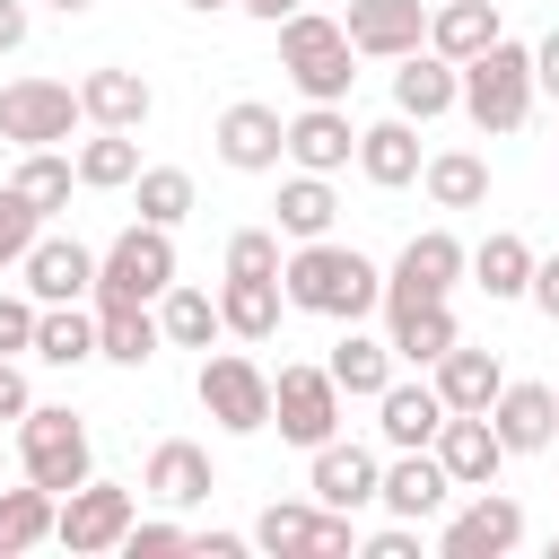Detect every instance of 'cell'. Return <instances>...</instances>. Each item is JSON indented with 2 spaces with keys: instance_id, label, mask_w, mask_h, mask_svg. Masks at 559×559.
I'll list each match as a JSON object with an SVG mask.
<instances>
[{
  "instance_id": "obj_1",
  "label": "cell",
  "mask_w": 559,
  "mask_h": 559,
  "mask_svg": "<svg viewBox=\"0 0 559 559\" xmlns=\"http://www.w3.org/2000/svg\"><path fill=\"white\" fill-rule=\"evenodd\" d=\"M280 288H288V306H297V314H323V323H367V314L384 306V271H376L358 245H332V236L288 245Z\"/></svg>"
},
{
  "instance_id": "obj_2",
  "label": "cell",
  "mask_w": 559,
  "mask_h": 559,
  "mask_svg": "<svg viewBox=\"0 0 559 559\" xmlns=\"http://www.w3.org/2000/svg\"><path fill=\"white\" fill-rule=\"evenodd\" d=\"M533 96H542V79H533V44L498 35L489 52L463 61V122H472L480 140H515V131L533 122Z\"/></svg>"
},
{
  "instance_id": "obj_3",
  "label": "cell",
  "mask_w": 559,
  "mask_h": 559,
  "mask_svg": "<svg viewBox=\"0 0 559 559\" xmlns=\"http://www.w3.org/2000/svg\"><path fill=\"white\" fill-rule=\"evenodd\" d=\"M358 61V44H349V26L341 17H323V9H297V17H280V70L297 79V96L306 105H349V70Z\"/></svg>"
},
{
  "instance_id": "obj_4",
  "label": "cell",
  "mask_w": 559,
  "mask_h": 559,
  "mask_svg": "<svg viewBox=\"0 0 559 559\" xmlns=\"http://www.w3.org/2000/svg\"><path fill=\"white\" fill-rule=\"evenodd\" d=\"M17 472L44 480L52 498H70L79 480H96V445H87V419L70 402H35L17 419Z\"/></svg>"
},
{
  "instance_id": "obj_5",
  "label": "cell",
  "mask_w": 559,
  "mask_h": 559,
  "mask_svg": "<svg viewBox=\"0 0 559 559\" xmlns=\"http://www.w3.org/2000/svg\"><path fill=\"white\" fill-rule=\"evenodd\" d=\"M175 288V227L131 218L105 253H96V306H157Z\"/></svg>"
},
{
  "instance_id": "obj_6",
  "label": "cell",
  "mask_w": 559,
  "mask_h": 559,
  "mask_svg": "<svg viewBox=\"0 0 559 559\" xmlns=\"http://www.w3.org/2000/svg\"><path fill=\"white\" fill-rule=\"evenodd\" d=\"M192 393H201V411H210L227 437H262V428H271V376H262V358H245V349H201Z\"/></svg>"
},
{
  "instance_id": "obj_7",
  "label": "cell",
  "mask_w": 559,
  "mask_h": 559,
  "mask_svg": "<svg viewBox=\"0 0 559 559\" xmlns=\"http://www.w3.org/2000/svg\"><path fill=\"white\" fill-rule=\"evenodd\" d=\"M79 122H87V105L70 79H9L0 87V140L9 148H61Z\"/></svg>"
},
{
  "instance_id": "obj_8",
  "label": "cell",
  "mask_w": 559,
  "mask_h": 559,
  "mask_svg": "<svg viewBox=\"0 0 559 559\" xmlns=\"http://www.w3.org/2000/svg\"><path fill=\"white\" fill-rule=\"evenodd\" d=\"M472 271V245L454 236V227H419L402 253H393V271H384V306H428V297H454V280Z\"/></svg>"
},
{
  "instance_id": "obj_9",
  "label": "cell",
  "mask_w": 559,
  "mask_h": 559,
  "mask_svg": "<svg viewBox=\"0 0 559 559\" xmlns=\"http://www.w3.org/2000/svg\"><path fill=\"white\" fill-rule=\"evenodd\" d=\"M341 384H332V367H280L271 376V428L288 437V445H323V437H341Z\"/></svg>"
},
{
  "instance_id": "obj_10",
  "label": "cell",
  "mask_w": 559,
  "mask_h": 559,
  "mask_svg": "<svg viewBox=\"0 0 559 559\" xmlns=\"http://www.w3.org/2000/svg\"><path fill=\"white\" fill-rule=\"evenodd\" d=\"M131 515H140V498H131L122 480H79V489L61 498V524H52V542H61L70 559H105V550H122Z\"/></svg>"
},
{
  "instance_id": "obj_11",
  "label": "cell",
  "mask_w": 559,
  "mask_h": 559,
  "mask_svg": "<svg viewBox=\"0 0 559 559\" xmlns=\"http://www.w3.org/2000/svg\"><path fill=\"white\" fill-rule=\"evenodd\" d=\"M437 550H445V559H507V550H524V507L489 480V489H472V498L437 524Z\"/></svg>"
},
{
  "instance_id": "obj_12",
  "label": "cell",
  "mask_w": 559,
  "mask_h": 559,
  "mask_svg": "<svg viewBox=\"0 0 559 559\" xmlns=\"http://www.w3.org/2000/svg\"><path fill=\"white\" fill-rule=\"evenodd\" d=\"M210 148H218V166H236V175H280V157H288V122H280V105L236 96V105L218 114Z\"/></svg>"
},
{
  "instance_id": "obj_13",
  "label": "cell",
  "mask_w": 559,
  "mask_h": 559,
  "mask_svg": "<svg viewBox=\"0 0 559 559\" xmlns=\"http://www.w3.org/2000/svg\"><path fill=\"white\" fill-rule=\"evenodd\" d=\"M376 507H384V515H402V524H428V515H445V507H454V480H445L437 445H393Z\"/></svg>"
},
{
  "instance_id": "obj_14",
  "label": "cell",
  "mask_w": 559,
  "mask_h": 559,
  "mask_svg": "<svg viewBox=\"0 0 559 559\" xmlns=\"http://www.w3.org/2000/svg\"><path fill=\"white\" fill-rule=\"evenodd\" d=\"M306 489H314L323 507L358 515V507H376V489H384V463H376V445L323 437V445H314V463H306Z\"/></svg>"
},
{
  "instance_id": "obj_15",
  "label": "cell",
  "mask_w": 559,
  "mask_h": 559,
  "mask_svg": "<svg viewBox=\"0 0 559 559\" xmlns=\"http://www.w3.org/2000/svg\"><path fill=\"white\" fill-rule=\"evenodd\" d=\"M437 463H445L454 489H489V480L507 472V437L489 428V411H445V428H437Z\"/></svg>"
},
{
  "instance_id": "obj_16",
  "label": "cell",
  "mask_w": 559,
  "mask_h": 559,
  "mask_svg": "<svg viewBox=\"0 0 559 559\" xmlns=\"http://www.w3.org/2000/svg\"><path fill=\"white\" fill-rule=\"evenodd\" d=\"M341 26L358 44V61H402L428 44V0H349Z\"/></svg>"
},
{
  "instance_id": "obj_17",
  "label": "cell",
  "mask_w": 559,
  "mask_h": 559,
  "mask_svg": "<svg viewBox=\"0 0 559 559\" xmlns=\"http://www.w3.org/2000/svg\"><path fill=\"white\" fill-rule=\"evenodd\" d=\"M393 114H411V122H437V114H463V61H445V52H402L393 61Z\"/></svg>"
},
{
  "instance_id": "obj_18",
  "label": "cell",
  "mask_w": 559,
  "mask_h": 559,
  "mask_svg": "<svg viewBox=\"0 0 559 559\" xmlns=\"http://www.w3.org/2000/svg\"><path fill=\"white\" fill-rule=\"evenodd\" d=\"M288 166H306V175L358 166V122H349V105H297V114H288Z\"/></svg>"
},
{
  "instance_id": "obj_19",
  "label": "cell",
  "mask_w": 559,
  "mask_h": 559,
  "mask_svg": "<svg viewBox=\"0 0 559 559\" xmlns=\"http://www.w3.org/2000/svg\"><path fill=\"white\" fill-rule=\"evenodd\" d=\"M26 297L35 306H70V297H96V253L79 236H35V253L17 262Z\"/></svg>"
},
{
  "instance_id": "obj_20",
  "label": "cell",
  "mask_w": 559,
  "mask_h": 559,
  "mask_svg": "<svg viewBox=\"0 0 559 559\" xmlns=\"http://www.w3.org/2000/svg\"><path fill=\"white\" fill-rule=\"evenodd\" d=\"M140 489H148L157 507H201V498L218 489V463H210V445H192V437H157L148 463H140Z\"/></svg>"
},
{
  "instance_id": "obj_21",
  "label": "cell",
  "mask_w": 559,
  "mask_h": 559,
  "mask_svg": "<svg viewBox=\"0 0 559 559\" xmlns=\"http://www.w3.org/2000/svg\"><path fill=\"white\" fill-rule=\"evenodd\" d=\"M419 166H428V148H419V122H411V114H384V122L358 131V175H367L376 192L419 183Z\"/></svg>"
},
{
  "instance_id": "obj_22",
  "label": "cell",
  "mask_w": 559,
  "mask_h": 559,
  "mask_svg": "<svg viewBox=\"0 0 559 559\" xmlns=\"http://www.w3.org/2000/svg\"><path fill=\"white\" fill-rule=\"evenodd\" d=\"M489 428L507 437V454H542L550 437H559V384H498V402H489Z\"/></svg>"
},
{
  "instance_id": "obj_23",
  "label": "cell",
  "mask_w": 559,
  "mask_h": 559,
  "mask_svg": "<svg viewBox=\"0 0 559 559\" xmlns=\"http://www.w3.org/2000/svg\"><path fill=\"white\" fill-rule=\"evenodd\" d=\"M79 105H87V122H96V131H140V122L157 114L148 79H140V70H122V61H96V70L79 79Z\"/></svg>"
},
{
  "instance_id": "obj_24",
  "label": "cell",
  "mask_w": 559,
  "mask_h": 559,
  "mask_svg": "<svg viewBox=\"0 0 559 559\" xmlns=\"http://www.w3.org/2000/svg\"><path fill=\"white\" fill-rule=\"evenodd\" d=\"M280 306H288V288L262 280V271H227V280H218V323H227V341H245V349H262V341L280 332Z\"/></svg>"
},
{
  "instance_id": "obj_25",
  "label": "cell",
  "mask_w": 559,
  "mask_h": 559,
  "mask_svg": "<svg viewBox=\"0 0 559 559\" xmlns=\"http://www.w3.org/2000/svg\"><path fill=\"white\" fill-rule=\"evenodd\" d=\"M533 245L515 236V227H489L480 245H472V288L489 297V306H515V297H533Z\"/></svg>"
},
{
  "instance_id": "obj_26",
  "label": "cell",
  "mask_w": 559,
  "mask_h": 559,
  "mask_svg": "<svg viewBox=\"0 0 559 559\" xmlns=\"http://www.w3.org/2000/svg\"><path fill=\"white\" fill-rule=\"evenodd\" d=\"M384 341H393V358H402V367H437L463 332H454V306H445V297H428V306H384Z\"/></svg>"
},
{
  "instance_id": "obj_27",
  "label": "cell",
  "mask_w": 559,
  "mask_h": 559,
  "mask_svg": "<svg viewBox=\"0 0 559 559\" xmlns=\"http://www.w3.org/2000/svg\"><path fill=\"white\" fill-rule=\"evenodd\" d=\"M323 367H332V384H341L349 402H376V393L393 384V367H402V358H393V341H384V332L341 323V341H332V358H323Z\"/></svg>"
},
{
  "instance_id": "obj_28",
  "label": "cell",
  "mask_w": 559,
  "mask_h": 559,
  "mask_svg": "<svg viewBox=\"0 0 559 559\" xmlns=\"http://www.w3.org/2000/svg\"><path fill=\"white\" fill-rule=\"evenodd\" d=\"M428 384L445 393V411H489V402H498V384H507V367H498V349L454 341V349L428 367Z\"/></svg>"
},
{
  "instance_id": "obj_29",
  "label": "cell",
  "mask_w": 559,
  "mask_h": 559,
  "mask_svg": "<svg viewBox=\"0 0 559 559\" xmlns=\"http://www.w3.org/2000/svg\"><path fill=\"white\" fill-rule=\"evenodd\" d=\"M376 428H384V445H437V428H445V393L393 376V384L376 393Z\"/></svg>"
},
{
  "instance_id": "obj_30",
  "label": "cell",
  "mask_w": 559,
  "mask_h": 559,
  "mask_svg": "<svg viewBox=\"0 0 559 559\" xmlns=\"http://www.w3.org/2000/svg\"><path fill=\"white\" fill-rule=\"evenodd\" d=\"M271 210H280L271 227H280L288 245H314V236H332V218H341V192H332V175H306V166H297V175L280 183V201H271Z\"/></svg>"
},
{
  "instance_id": "obj_31",
  "label": "cell",
  "mask_w": 559,
  "mask_h": 559,
  "mask_svg": "<svg viewBox=\"0 0 559 559\" xmlns=\"http://www.w3.org/2000/svg\"><path fill=\"white\" fill-rule=\"evenodd\" d=\"M507 26H498V0H437L428 9V52H445V61H472V52H489Z\"/></svg>"
},
{
  "instance_id": "obj_32",
  "label": "cell",
  "mask_w": 559,
  "mask_h": 559,
  "mask_svg": "<svg viewBox=\"0 0 559 559\" xmlns=\"http://www.w3.org/2000/svg\"><path fill=\"white\" fill-rule=\"evenodd\" d=\"M35 358H44V367H87V358H96V297L44 306V314H35Z\"/></svg>"
},
{
  "instance_id": "obj_33",
  "label": "cell",
  "mask_w": 559,
  "mask_h": 559,
  "mask_svg": "<svg viewBox=\"0 0 559 559\" xmlns=\"http://www.w3.org/2000/svg\"><path fill=\"white\" fill-rule=\"evenodd\" d=\"M157 349H166L157 306H96V358H114V367H148Z\"/></svg>"
},
{
  "instance_id": "obj_34",
  "label": "cell",
  "mask_w": 559,
  "mask_h": 559,
  "mask_svg": "<svg viewBox=\"0 0 559 559\" xmlns=\"http://www.w3.org/2000/svg\"><path fill=\"white\" fill-rule=\"evenodd\" d=\"M52 524H61V498H52L44 480H26V489H0V559H17V550H44V542H52Z\"/></svg>"
},
{
  "instance_id": "obj_35",
  "label": "cell",
  "mask_w": 559,
  "mask_h": 559,
  "mask_svg": "<svg viewBox=\"0 0 559 559\" xmlns=\"http://www.w3.org/2000/svg\"><path fill=\"white\" fill-rule=\"evenodd\" d=\"M419 183H428L437 210H480V201H489V157H480V148H437V157L419 166Z\"/></svg>"
},
{
  "instance_id": "obj_36",
  "label": "cell",
  "mask_w": 559,
  "mask_h": 559,
  "mask_svg": "<svg viewBox=\"0 0 559 559\" xmlns=\"http://www.w3.org/2000/svg\"><path fill=\"white\" fill-rule=\"evenodd\" d=\"M157 323H166V349H210L227 323H218V288H192V280H175L166 297H157Z\"/></svg>"
},
{
  "instance_id": "obj_37",
  "label": "cell",
  "mask_w": 559,
  "mask_h": 559,
  "mask_svg": "<svg viewBox=\"0 0 559 559\" xmlns=\"http://www.w3.org/2000/svg\"><path fill=\"white\" fill-rule=\"evenodd\" d=\"M314 524H323V498H271L253 515V550L271 559H314Z\"/></svg>"
},
{
  "instance_id": "obj_38",
  "label": "cell",
  "mask_w": 559,
  "mask_h": 559,
  "mask_svg": "<svg viewBox=\"0 0 559 559\" xmlns=\"http://www.w3.org/2000/svg\"><path fill=\"white\" fill-rule=\"evenodd\" d=\"M140 183V140L131 131H87L79 140V192H131Z\"/></svg>"
},
{
  "instance_id": "obj_39",
  "label": "cell",
  "mask_w": 559,
  "mask_h": 559,
  "mask_svg": "<svg viewBox=\"0 0 559 559\" xmlns=\"http://www.w3.org/2000/svg\"><path fill=\"white\" fill-rule=\"evenodd\" d=\"M44 218L52 210H70V192H79V157H61V148H17V175H9Z\"/></svg>"
},
{
  "instance_id": "obj_40",
  "label": "cell",
  "mask_w": 559,
  "mask_h": 559,
  "mask_svg": "<svg viewBox=\"0 0 559 559\" xmlns=\"http://www.w3.org/2000/svg\"><path fill=\"white\" fill-rule=\"evenodd\" d=\"M131 201H140V218H148V227H183V218L201 210V192H192V175H183V166H140Z\"/></svg>"
},
{
  "instance_id": "obj_41",
  "label": "cell",
  "mask_w": 559,
  "mask_h": 559,
  "mask_svg": "<svg viewBox=\"0 0 559 559\" xmlns=\"http://www.w3.org/2000/svg\"><path fill=\"white\" fill-rule=\"evenodd\" d=\"M35 236H44V210H35L17 183H0V271H17V262L35 253Z\"/></svg>"
},
{
  "instance_id": "obj_42",
  "label": "cell",
  "mask_w": 559,
  "mask_h": 559,
  "mask_svg": "<svg viewBox=\"0 0 559 559\" xmlns=\"http://www.w3.org/2000/svg\"><path fill=\"white\" fill-rule=\"evenodd\" d=\"M280 262H288V236H280V227H236V236H227V271L280 280Z\"/></svg>"
},
{
  "instance_id": "obj_43",
  "label": "cell",
  "mask_w": 559,
  "mask_h": 559,
  "mask_svg": "<svg viewBox=\"0 0 559 559\" xmlns=\"http://www.w3.org/2000/svg\"><path fill=\"white\" fill-rule=\"evenodd\" d=\"M122 550H131V559H140V550H192V524H175V515H131Z\"/></svg>"
},
{
  "instance_id": "obj_44",
  "label": "cell",
  "mask_w": 559,
  "mask_h": 559,
  "mask_svg": "<svg viewBox=\"0 0 559 559\" xmlns=\"http://www.w3.org/2000/svg\"><path fill=\"white\" fill-rule=\"evenodd\" d=\"M35 297H0V358H35Z\"/></svg>"
},
{
  "instance_id": "obj_45",
  "label": "cell",
  "mask_w": 559,
  "mask_h": 559,
  "mask_svg": "<svg viewBox=\"0 0 559 559\" xmlns=\"http://www.w3.org/2000/svg\"><path fill=\"white\" fill-rule=\"evenodd\" d=\"M358 550H367V559H419V524H402V515H393L384 533H358Z\"/></svg>"
},
{
  "instance_id": "obj_46",
  "label": "cell",
  "mask_w": 559,
  "mask_h": 559,
  "mask_svg": "<svg viewBox=\"0 0 559 559\" xmlns=\"http://www.w3.org/2000/svg\"><path fill=\"white\" fill-rule=\"evenodd\" d=\"M26 411H35V384L17 358H0V419H26Z\"/></svg>"
},
{
  "instance_id": "obj_47",
  "label": "cell",
  "mask_w": 559,
  "mask_h": 559,
  "mask_svg": "<svg viewBox=\"0 0 559 559\" xmlns=\"http://www.w3.org/2000/svg\"><path fill=\"white\" fill-rule=\"evenodd\" d=\"M533 306L559 323V253H542V262H533Z\"/></svg>"
},
{
  "instance_id": "obj_48",
  "label": "cell",
  "mask_w": 559,
  "mask_h": 559,
  "mask_svg": "<svg viewBox=\"0 0 559 559\" xmlns=\"http://www.w3.org/2000/svg\"><path fill=\"white\" fill-rule=\"evenodd\" d=\"M192 550H201V559H245L253 533H192Z\"/></svg>"
},
{
  "instance_id": "obj_49",
  "label": "cell",
  "mask_w": 559,
  "mask_h": 559,
  "mask_svg": "<svg viewBox=\"0 0 559 559\" xmlns=\"http://www.w3.org/2000/svg\"><path fill=\"white\" fill-rule=\"evenodd\" d=\"M26 26H35L26 0H0V52H26Z\"/></svg>"
},
{
  "instance_id": "obj_50",
  "label": "cell",
  "mask_w": 559,
  "mask_h": 559,
  "mask_svg": "<svg viewBox=\"0 0 559 559\" xmlns=\"http://www.w3.org/2000/svg\"><path fill=\"white\" fill-rule=\"evenodd\" d=\"M533 79H542V96H559V26L533 44Z\"/></svg>"
},
{
  "instance_id": "obj_51",
  "label": "cell",
  "mask_w": 559,
  "mask_h": 559,
  "mask_svg": "<svg viewBox=\"0 0 559 559\" xmlns=\"http://www.w3.org/2000/svg\"><path fill=\"white\" fill-rule=\"evenodd\" d=\"M236 9H245V17H262V26H280V17H297L306 0H236Z\"/></svg>"
},
{
  "instance_id": "obj_52",
  "label": "cell",
  "mask_w": 559,
  "mask_h": 559,
  "mask_svg": "<svg viewBox=\"0 0 559 559\" xmlns=\"http://www.w3.org/2000/svg\"><path fill=\"white\" fill-rule=\"evenodd\" d=\"M44 9H61V17H79V9H96V0H44Z\"/></svg>"
},
{
  "instance_id": "obj_53",
  "label": "cell",
  "mask_w": 559,
  "mask_h": 559,
  "mask_svg": "<svg viewBox=\"0 0 559 559\" xmlns=\"http://www.w3.org/2000/svg\"><path fill=\"white\" fill-rule=\"evenodd\" d=\"M183 9H201V17H218V9H236V0H183Z\"/></svg>"
},
{
  "instance_id": "obj_54",
  "label": "cell",
  "mask_w": 559,
  "mask_h": 559,
  "mask_svg": "<svg viewBox=\"0 0 559 559\" xmlns=\"http://www.w3.org/2000/svg\"><path fill=\"white\" fill-rule=\"evenodd\" d=\"M550 559H559V533H550Z\"/></svg>"
}]
</instances>
